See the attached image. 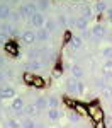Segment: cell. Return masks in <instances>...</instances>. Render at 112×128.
Segmentation results:
<instances>
[{"instance_id": "obj_1", "label": "cell", "mask_w": 112, "mask_h": 128, "mask_svg": "<svg viewBox=\"0 0 112 128\" xmlns=\"http://www.w3.org/2000/svg\"><path fill=\"white\" fill-rule=\"evenodd\" d=\"M29 24L32 28H36V29H41V28H44V24H46V17H44V14L42 12H34L32 16H31L29 19Z\"/></svg>"}, {"instance_id": "obj_2", "label": "cell", "mask_w": 112, "mask_h": 128, "mask_svg": "<svg viewBox=\"0 0 112 128\" xmlns=\"http://www.w3.org/2000/svg\"><path fill=\"white\" fill-rule=\"evenodd\" d=\"M19 12H20V16H22L24 19H31V16H32L34 12H37V10H36V2H29V4L20 5Z\"/></svg>"}, {"instance_id": "obj_3", "label": "cell", "mask_w": 112, "mask_h": 128, "mask_svg": "<svg viewBox=\"0 0 112 128\" xmlns=\"http://www.w3.org/2000/svg\"><path fill=\"white\" fill-rule=\"evenodd\" d=\"M78 82L80 80L73 79V77H68L65 80V87H66V92L70 96H78Z\"/></svg>"}, {"instance_id": "obj_4", "label": "cell", "mask_w": 112, "mask_h": 128, "mask_svg": "<svg viewBox=\"0 0 112 128\" xmlns=\"http://www.w3.org/2000/svg\"><path fill=\"white\" fill-rule=\"evenodd\" d=\"M92 34H93V38L99 41V40H104L105 36H107V29L102 26V24H95L93 28H92Z\"/></svg>"}, {"instance_id": "obj_5", "label": "cell", "mask_w": 112, "mask_h": 128, "mask_svg": "<svg viewBox=\"0 0 112 128\" xmlns=\"http://www.w3.org/2000/svg\"><path fill=\"white\" fill-rule=\"evenodd\" d=\"M102 77H105L107 82L112 80V60H107V62L102 65Z\"/></svg>"}, {"instance_id": "obj_6", "label": "cell", "mask_w": 112, "mask_h": 128, "mask_svg": "<svg viewBox=\"0 0 112 128\" xmlns=\"http://www.w3.org/2000/svg\"><path fill=\"white\" fill-rule=\"evenodd\" d=\"M20 40H22V43H26V44H32L34 41H36V32L34 31H24L22 34H20Z\"/></svg>"}, {"instance_id": "obj_7", "label": "cell", "mask_w": 112, "mask_h": 128, "mask_svg": "<svg viewBox=\"0 0 112 128\" xmlns=\"http://www.w3.org/2000/svg\"><path fill=\"white\" fill-rule=\"evenodd\" d=\"M27 70H32V72H36V70H41L46 67V63L44 62H41V60H31V62H27L26 65H24Z\"/></svg>"}, {"instance_id": "obj_8", "label": "cell", "mask_w": 112, "mask_h": 128, "mask_svg": "<svg viewBox=\"0 0 112 128\" xmlns=\"http://www.w3.org/2000/svg\"><path fill=\"white\" fill-rule=\"evenodd\" d=\"M10 108H12V111H15V113H22V111L26 109V102H24L22 98H14Z\"/></svg>"}, {"instance_id": "obj_9", "label": "cell", "mask_w": 112, "mask_h": 128, "mask_svg": "<svg viewBox=\"0 0 112 128\" xmlns=\"http://www.w3.org/2000/svg\"><path fill=\"white\" fill-rule=\"evenodd\" d=\"M49 34H51V32L46 29V28H41V29L36 31V40L41 41V43H46V41L49 40Z\"/></svg>"}, {"instance_id": "obj_10", "label": "cell", "mask_w": 112, "mask_h": 128, "mask_svg": "<svg viewBox=\"0 0 112 128\" xmlns=\"http://www.w3.org/2000/svg\"><path fill=\"white\" fill-rule=\"evenodd\" d=\"M0 96H2V99L15 98V90H14V87H10V86H3V87L0 89Z\"/></svg>"}, {"instance_id": "obj_11", "label": "cell", "mask_w": 112, "mask_h": 128, "mask_svg": "<svg viewBox=\"0 0 112 128\" xmlns=\"http://www.w3.org/2000/svg\"><path fill=\"white\" fill-rule=\"evenodd\" d=\"M61 116H63V113L60 111V108H49L48 109V118H49V121H58Z\"/></svg>"}, {"instance_id": "obj_12", "label": "cell", "mask_w": 112, "mask_h": 128, "mask_svg": "<svg viewBox=\"0 0 112 128\" xmlns=\"http://www.w3.org/2000/svg\"><path fill=\"white\" fill-rule=\"evenodd\" d=\"M81 44H83V40H81L80 36H73L70 40V48L71 51H76V50H80L81 48Z\"/></svg>"}, {"instance_id": "obj_13", "label": "cell", "mask_w": 112, "mask_h": 128, "mask_svg": "<svg viewBox=\"0 0 112 128\" xmlns=\"http://www.w3.org/2000/svg\"><path fill=\"white\" fill-rule=\"evenodd\" d=\"M71 77L76 79V80L83 79V68H81L80 65H73V67H71Z\"/></svg>"}, {"instance_id": "obj_14", "label": "cell", "mask_w": 112, "mask_h": 128, "mask_svg": "<svg viewBox=\"0 0 112 128\" xmlns=\"http://www.w3.org/2000/svg\"><path fill=\"white\" fill-rule=\"evenodd\" d=\"M90 114H92V116H93V120H95L97 123H100L102 120H104V111H102V109L99 108L97 104L93 106V111H90Z\"/></svg>"}, {"instance_id": "obj_15", "label": "cell", "mask_w": 112, "mask_h": 128, "mask_svg": "<svg viewBox=\"0 0 112 128\" xmlns=\"http://www.w3.org/2000/svg\"><path fill=\"white\" fill-rule=\"evenodd\" d=\"M24 80H26L27 84H31V86H42V80H41L39 77H34L32 74H26Z\"/></svg>"}, {"instance_id": "obj_16", "label": "cell", "mask_w": 112, "mask_h": 128, "mask_svg": "<svg viewBox=\"0 0 112 128\" xmlns=\"http://www.w3.org/2000/svg\"><path fill=\"white\" fill-rule=\"evenodd\" d=\"M34 104L37 106V109H39V111H42V109H49V106H48V98H44V96L37 98L36 101H34Z\"/></svg>"}, {"instance_id": "obj_17", "label": "cell", "mask_w": 112, "mask_h": 128, "mask_svg": "<svg viewBox=\"0 0 112 128\" xmlns=\"http://www.w3.org/2000/svg\"><path fill=\"white\" fill-rule=\"evenodd\" d=\"M20 125H22V128H37V123L31 118V116L22 118V120H20Z\"/></svg>"}, {"instance_id": "obj_18", "label": "cell", "mask_w": 112, "mask_h": 128, "mask_svg": "<svg viewBox=\"0 0 112 128\" xmlns=\"http://www.w3.org/2000/svg\"><path fill=\"white\" fill-rule=\"evenodd\" d=\"M24 113L27 114V116H34V114H37L39 113V109H37V106L34 104V102H31V104H26V109H24Z\"/></svg>"}, {"instance_id": "obj_19", "label": "cell", "mask_w": 112, "mask_h": 128, "mask_svg": "<svg viewBox=\"0 0 112 128\" xmlns=\"http://www.w3.org/2000/svg\"><path fill=\"white\" fill-rule=\"evenodd\" d=\"M75 28L80 31H87V28H88V20L83 19V17H76V20H75Z\"/></svg>"}, {"instance_id": "obj_20", "label": "cell", "mask_w": 112, "mask_h": 128, "mask_svg": "<svg viewBox=\"0 0 112 128\" xmlns=\"http://www.w3.org/2000/svg\"><path fill=\"white\" fill-rule=\"evenodd\" d=\"M44 28L49 31V32H54V31L58 29V22L54 19H46V24H44Z\"/></svg>"}, {"instance_id": "obj_21", "label": "cell", "mask_w": 112, "mask_h": 128, "mask_svg": "<svg viewBox=\"0 0 112 128\" xmlns=\"http://www.w3.org/2000/svg\"><path fill=\"white\" fill-rule=\"evenodd\" d=\"M0 32H3V34H12L14 32V28H12V24H9V22H2L0 24Z\"/></svg>"}, {"instance_id": "obj_22", "label": "cell", "mask_w": 112, "mask_h": 128, "mask_svg": "<svg viewBox=\"0 0 112 128\" xmlns=\"http://www.w3.org/2000/svg\"><path fill=\"white\" fill-rule=\"evenodd\" d=\"M102 96H104V99H107V101H112V86L111 84H107L105 87L102 89Z\"/></svg>"}, {"instance_id": "obj_23", "label": "cell", "mask_w": 112, "mask_h": 128, "mask_svg": "<svg viewBox=\"0 0 112 128\" xmlns=\"http://www.w3.org/2000/svg\"><path fill=\"white\" fill-rule=\"evenodd\" d=\"M12 10L7 7V5H0V19H9Z\"/></svg>"}, {"instance_id": "obj_24", "label": "cell", "mask_w": 112, "mask_h": 128, "mask_svg": "<svg viewBox=\"0 0 112 128\" xmlns=\"http://www.w3.org/2000/svg\"><path fill=\"white\" fill-rule=\"evenodd\" d=\"M36 7L39 9V12L49 9V0H36Z\"/></svg>"}, {"instance_id": "obj_25", "label": "cell", "mask_w": 112, "mask_h": 128, "mask_svg": "<svg viewBox=\"0 0 112 128\" xmlns=\"http://www.w3.org/2000/svg\"><path fill=\"white\" fill-rule=\"evenodd\" d=\"M5 126H7V128H22V125H20L19 120L9 118V120H7V123H5Z\"/></svg>"}, {"instance_id": "obj_26", "label": "cell", "mask_w": 112, "mask_h": 128, "mask_svg": "<svg viewBox=\"0 0 112 128\" xmlns=\"http://www.w3.org/2000/svg\"><path fill=\"white\" fill-rule=\"evenodd\" d=\"M48 106L49 108H58L60 106V99L56 98V96H49L48 98Z\"/></svg>"}, {"instance_id": "obj_27", "label": "cell", "mask_w": 112, "mask_h": 128, "mask_svg": "<svg viewBox=\"0 0 112 128\" xmlns=\"http://www.w3.org/2000/svg\"><path fill=\"white\" fill-rule=\"evenodd\" d=\"M80 113H78V111H71V113H68V120H70L71 123H78V121H80Z\"/></svg>"}, {"instance_id": "obj_28", "label": "cell", "mask_w": 112, "mask_h": 128, "mask_svg": "<svg viewBox=\"0 0 112 128\" xmlns=\"http://www.w3.org/2000/svg\"><path fill=\"white\" fill-rule=\"evenodd\" d=\"M102 56L105 60H112V46H105L102 50Z\"/></svg>"}, {"instance_id": "obj_29", "label": "cell", "mask_w": 112, "mask_h": 128, "mask_svg": "<svg viewBox=\"0 0 112 128\" xmlns=\"http://www.w3.org/2000/svg\"><path fill=\"white\" fill-rule=\"evenodd\" d=\"M80 17H83V19L88 20L92 17V9H90V7H81V16H80Z\"/></svg>"}, {"instance_id": "obj_30", "label": "cell", "mask_w": 112, "mask_h": 128, "mask_svg": "<svg viewBox=\"0 0 112 128\" xmlns=\"http://www.w3.org/2000/svg\"><path fill=\"white\" fill-rule=\"evenodd\" d=\"M95 86H97V87L102 90V89L107 86V80H105V77H99V79H95Z\"/></svg>"}, {"instance_id": "obj_31", "label": "cell", "mask_w": 112, "mask_h": 128, "mask_svg": "<svg viewBox=\"0 0 112 128\" xmlns=\"http://www.w3.org/2000/svg\"><path fill=\"white\" fill-rule=\"evenodd\" d=\"M20 12H19V9L17 10H12V14H10V20H14V22H17V20H20Z\"/></svg>"}, {"instance_id": "obj_32", "label": "cell", "mask_w": 112, "mask_h": 128, "mask_svg": "<svg viewBox=\"0 0 112 128\" xmlns=\"http://www.w3.org/2000/svg\"><path fill=\"white\" fill-rule=\"evenodd\" d=\"M56 19H58V24H60L61 28H65V26L68 24V19H66V16H63V14H60Z\"/></svg>"}, {"instance_id": "obj_33", "label": "cell", "mask_w": 112, "mask_h": 128, "mask_svg": "<svg viewBox=\"0 0 112 128\" xmlns=\"http://www.w3.org/2000/svg\"><path fill=\"white\" fill-rule=\"evenodd\" d=\"M5 50L10 51L12 55H17V48H15V44H14V43H7V44H5Z\"/></svg>"}, {"instance_id": "obj_34", "label": "cell", "mask_w": 112, "mask_h": 128, "mask_svg": "<svg viewBox=\"0 0 112 128\" xmlns=\"http://www.w3.org/2000/svg\"><path fill=\"white\" fill-rule=\"evenodd\" d=\"M83 92H85V82L80 80V82H78V96H81Z\"/></svg>"}, {"instance_id": "obj_35", "label": "cell", "mask_w": 112, "mask_h": 128, "mask_svg": "<svg viewBox=\"0 0 112 128\" xmlns=\"http://www.w3.org/2000/svg\"><path fill=\"white\" fill-rule=\"evenodd\" d=\"M75 111H78L80 114H87V109L83 108L81 104H76V106H75Z\"/></svg>"}, {"instance_id": "obj_36", "label": "cell", "mask_w": 112, "mask_h": 128, "mask_svg": "<svg viewBox=\"0 0 112 128\" xmlns=\"http://www.w3.org/2000/svg\"><path fill=\"white\" fill-rule=\"evenodd\" d=\"M0 44H7V34L0 32Z\"/></svg>"}, {"instance_id": "obj_37", "label": "cell", "mask_w": 112, "mask_h": 128, "mask_svg": "<svg viewBox=\"0 0 112 128\" xmlns=\"http://www.w3.org/2000/svg\"><path fill=\"white\" fill-rule=\"evenodd\" d=\"M97 10H99V12H105V5H104V4H99V5H97Z\"/></svg>"}, {"instance_id": "obj_38", "label": "cell", "mask_w": 112, "mask_h": 128, "mask_svg": "<svg viewBox=\"0 0 112 128\" xmlns=\"http://www.w3.org/2000/svg\"><path fill=\"white\" fill-rule=\"evenodd\" d=\"M3 65H5V60H3V56H0V68H2Z\"/></svg>"}, {"instance_id": "obj_39", "label": "cell", "mask_w": 112, "mask_h": 128, "mask_svg": "<svg viewBox=\"0 0 112 128\" xmlns=\"http://www.w3.org/2000/svg\"><path fill=\"white\" fill-rule=\"evenodd\" d=\"M3 79H5V74H2V70H0V82H2Z\"/></svg>"}, {"instance_id": "obj_40", "label": "cell", "mask_w": 112, "mask_h": 128, "mask_svg": "<svg viewBox=\"0 0 112 128\" xmlns=\"http://www.w3.org/2000/svg\"><path fill=\"white\" fill-rule=\"evenodd\" d=\"M111 114H112V106H111Z\"/></svg>"}, {"instance_id": "obj_41", "label": "cell", "mask_w": 112, "mask_h": 128, "mask_svg": "<svg viewBox=\"0 0 112 128\" xmlns=\"http://www.w3.org/2000/svg\"><path fill=\"white\" fill-rule=\"evenodd\" d=\"M2 22H3V20H2V19H0V24H2Z\"/></svg>"}, {"instance_id": "obj_42", "label": "cell", "mask_w": 112, "mask_h": 128, "mask_svg": "<svg viewBox=\"0 0 112 128\" xmlns=\"http://www.w3.org/2000/svg\"><path fill=\"white\" fill-rule=\"evenodd\" d=\"M0 101H2V96H0Z\"/></svg>"}, {"instance_id": "obj_43", "label": "cell", "mask_w": 112, "mask_h": 128, "mask_svg": "<svg viewBox=\"0 0 112 128\" xmlns=\"http://www.w3.org/2000/svg\"><path fill=\"white\" fill-rule=\"evenodd\" d=\"M99 128H102V126H99Z\"/></svg>"}]
</instances>
